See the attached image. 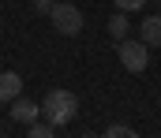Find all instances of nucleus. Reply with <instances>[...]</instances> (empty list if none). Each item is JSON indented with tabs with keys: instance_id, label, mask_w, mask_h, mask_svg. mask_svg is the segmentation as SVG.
I'll list each match as a JSON object with an SVG mask.
<instances>
[{
	"instance_id": "5",
	"label": "nucleus",
	"mask_w": 161,
	"mask_h": 138,
	"mask_svg": "<svg viewBox=\"0 0 161 138\" xmlns=\"http://www.w3.org/2000/svg\"><path fill=\"white\" fill-rule=\"evenodd\" d=\"M41 116V105H34V101H11V120H19V123H34Z\"/></svg>"
},
{
	"instance_id": "11",
	"label": "nucleus",
	"mask_w": 161,
	"mask_h": 138,
	"mask_svg": "<svg viewBox=\"0 0 161 138\" xmlns=\"http://www.w3.org/2000/svg\"><path fill=\"white\" fill-rule=\"evenodd\" d=\"M30 4H34V11H41V15H49V11H53V4H56V0H30Z\"/></svg>"
},
{
	"instance_id": "7",
	"label": "nucleus",
	"mask_w": 161,
	"mask_h": 138,
	"mask_svg": "<svg viewBox=\"0 0 161 138\" xmlns=\"http://www.w3.org/2000/svg\"><path fill=\"white\" fill-rule=\"evenodd\" d=\"M109 34H113L116 41L127 38V19H124V15H113V19H109Z\"/></svg>"
},
{
	"instance_id": "3",
	"label": "nucleus",
	"mask_w": 161,
	"mask_h": 138,
	"mask_svg": "<svg viewBox=\"0 0 161 138\" xmlns=\"http://www.w3.org/2000/svg\"><path fill=\"white\" fill-rule=\"evenodd\" d=\"M116 52H120V64L131 71V75H139V71H146V64H150V45L146 41H116Z\"/></svg>"
},
{
	"instance_id": "4",
	"label": "nucleus",
	"mask_w": 161,
	"mask_h": 138,
	"mask_svg": "<svg viewBox=\"0 0 161 138\" xmlns=\"http://www.w3.org/2000/svg\"><path fill=\"white\" fill-rule=\"evenodd\" d=\"M23 93V75L15 71H0V101H15Z\"/></svg>"
},
{
	"instance_id": "1",
	"label": "nucleus",
	"mask_w": 161,
	"mask_h": 138,
	"mask_svg": "<svg viewBox=\"0 0 161 138\" xmlns=\"http://www.w3.org/2000/svg\"><path fill=\"white\" fill-rule=\"evenodd\" d=\"M75 112H79V97H75L71 90H53L45 101H41V116H45L53 127L71 123V120H75Z\"/></svg>"
},
{
	"instance_id": "2",
	"label": "nucleus",
	"mask_w": 161,
	"mask_h": 138,
	"mask_svg": "<svg viewBox=\"0 0 161 138\" xmlns=\"http://www.w3.org/2000/svg\"><path fill=\"white\" fill-rule=\"evenodd\" d=\"M49 19H53V26H56L60 34H68V38H75L82 30V11L75 4H68V0H56L53 11H49Z\"/></svg>"
},
{
	"instance_id": "12",
	"label": "nucleus",
	"mask_w": 161,
	"mask_h": 138,
	"mask_svg": "<svg viewBox=\"0 0 161 138\" xmlns=\"http://www.w3.org/2000/svg\"><path fill=\"white\" fill-rule=\"evenodd\" d=\"M0 138H8V135H0Z\"/></svg>"
},
{
	"instance_id": "10",
	"label": "nucleus",
	"mask_w": 161,
	"mask_h": 138,
	"mask_svg": "<svg viewBox=\"0 0 161 138\" xmlns=\"http://www.w3.org/2000/svg\"><path fill=\"white\" fill-rule=\"evenodd\" d=\"M116 8H120V11H142L146 0H116Z\"/></svg>"
},
{
	"instance_id": "9",
	"label": "nucleus",
	"mask_w": 161,
	"mask_h": 138,
	"mask_svg": "<svg viewBox=\"0 0 161 138\" xmlns=\"http://www.w3.org/2000/svg\"><path fill=\"white\" fill-rule=\"evenodd\" d=\"M101 138H139L131 127H124V123H113L109 131H101Z\"/></svg>"
},
{
	"instance_id": "8",
	"label": "nucleus",
	"mask_w": 161,
	"mask_h": 138,
	"mask_svg": "<svg viewBox=\"0 0 161 138\" xmlns=\"http://www.w3.org/2000/svg\"><path fill=\"white\" fill-rule=\"evenodd\" d=\"M26 138H53V123H49V120H45V123L34 120V123H30V131H26Z\"/></svg>"
},
{
	"instance_id": "6",
	"label": "nucleus",
	"mask_w": 161,
	"mask_h": 138,
	"mask_svg": "<svg viewBox=\"0 0 161 138\" xmlns=\"http://www.w3.org/2000/svg\"><path fill=\"white\" fill-rule=\"evenodd\" d=\"M142 41L154 45V49H161V15H150V19L142 23Z\"/></svg>"
}]
</instances>
